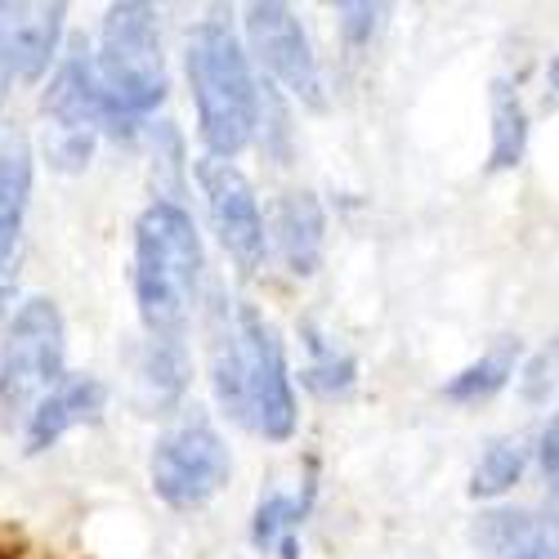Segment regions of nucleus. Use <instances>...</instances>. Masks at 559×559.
<instances>
[{
    "label": "nucleus",
    "mask_w": 559,
    "mask_h": 559,
    "mask_svg": "<svg viewBox=\"0 0 559 559\" xmlns=\"http://www.w3.org/2000/svg\"><path fill=\"white\" fill-rule=\"evenodd\" d=\"M211 385L238 426L269 443H287L300 426L296 385L273 322L238 300L211 313Z\"/></svg>",
    "instance_id": "obj_1"
},
{
    "label": "nucleus",
    "mask_w": 559,
    "mask_h": 559,
    "mask_svg": "<svg viewBox=\"0 0 559 559\" xmlns=\"http://www.w3.org/2000/svg\"><path fill=\"white\" fill-rule=\"evenodd\" d=\"M95 72L104 90V130L134 134L162 99H166V55L157 10L144 0H117L104 14Z\"/></svg>",
    "instance_id": "obj_4"
},
{
    "label": "nucleus",
    "mask_w": 559,
    "mask_h": 559,
    "mask_svg": "<svg viewBox=\"0 0 559 559\" xmlns=\"http://www.w3.org/2000/svg\"><path fill=\"white\" fill-rule=\"evenodd\" d=\"M305 524V501L292 492H269L255 506V520H251V542L255 550H277L283 559H296V533Z\"/></svg>",
    "instance_id": "obj_17"
},
{
    "label": "nucleus",
    "mask_w": 559,
    "mask_h": 559,
    "mask_svg": "<svg viewBox=\"0 0 559 559\" xmlns=\"http://www.w3.org/2000/svg\"><path fill=\"white\" fill-rule=\"evenodd\" d=\"M528 153V112L524 99L506 81H492V144H488V170H510Z\"/></svg>",
    "instance_id": "obj_14"
},
{
    "label": "nucleus",
    "mask_w": 559,
    "mask_h": 559,
    "mask_svg": "<svg viewBox=\"0 0 559 559\" xmlns=\"http://www.w3.org/2000/svg\"><path fill=\"white\" fill-rule=\"evenodd\" d=\"M5 85H10V68H5V55H0V95H5Z\"/></svg>",
    "instance_id": "obj_24"
},
{
    "label": "nucleus",
    "mask_w": 559,
    "mask_h": 559,
    "mask_svg": "<svg viewBox=\"0 0 559 559\" xmlns=\"http://www.w3.org/2000/svg\"><path fill=\"white\" fill-rule=\"evenodd\" d=\"M104 407H108V385L99 377H63L27 412V430H23L27 452L55 448L76 426H95L104 416Z\"/></svg>",
    "instance_id": "obj_12"
},
{
    "label": "nucleus",
    "mask_w": 559,
    "mask_h": 559,
    "mask_svg": "<svg viewBox=\"0 0 559 559\" xmlns=\"http://www.w3.org/2000/svg\"><path fill=\"white\" fill-rule=\"evenodd\" d=\"M305 336H309V341H305V345H309V362H305V371H300V381H305L313 394H322V399L349 394L354 381H358V362H354L349 354H341L318 328H305Z\"/></svg>",
    "instance_id": "obj_18"
},
{
    "label": "nucleus",
    "mask_w": 559,
    "mask_h": 559,
    "mask_svg": "<svg viewBox=\"0 0 559 559\" xmlns=\"http://www.w3.org/2000/svg\"><path fill=\"white\" fill-rule=\"evenodd\" d=\"M515 362H520V345L506 341V345L488 349L479 362L461 367L456 377L443 385V399L475 407V403H484V399H492V394H501V390L510 385V377H515Z\"/></svg>",
    "instance_id": "obj_15"
},
{
    "label": "nucleus",
    "mask_w": 559,
    "mask_h": 559,
    "mask_svg": "<svg viewBox=\"0 0 559 559\" xmlns=\"http://www.w3.org/2000/svg\"><path fill=\"white\" fill-rule=\"evenodd\" d=\"M269 247L277 251L287 273L296 277H313L322 264V247H328V211L309 189H292L273 202L269 211Z\"/></svg>",
    "instance_id": "obj_10"
},
{
    "label": "nucleus",
    "mask_w": 559,
    "mask_h": 559,
    "mask_svg": "<svg viewBox=\"0 0 559 559\" xmlns=\"http://www.w3.org/2000/svg\"><path fill=\"white\" fill-rule=\"evenodd\" d=\"M336 14H341L345 45H362V40H371V32H377L385 5H367V0H358V5H336Z\"/></svg>",
    "instance_id": "obj_20"
},
{
    "label": "nucleus",
    "mask_w": 559,
    "mask_h": 559,
    "mask_svg": "<svg viewBox=\"0 0 559 559\" xmlns=\"http://www.w3.org/2000/svg\"><path fill=\"white\" fill-rule=\"evenodd\" d=\"M524 471H528V448H524V439H497V443L484 448V456H479V465H475L471 497L492 501V497H501V492L515 488V484L524 479Z\"/></svg>",
    "instance_id": "obj_19"
},
{
    "label": "nucleus",
    "mask_w": 559,
    "mask_h": 559,
    "mask_svg": "<svg viewBox=\"0 0 559 559\" xmlns=\"http://www.w3.org/2000/svg\"><path fill=\"white\" fill-rule=\"evenodd\" d=\"M546 76H550V90H555V95H559V55L550 59V72H546Z\"/></svg>",
    "instance_id": "obj_23"
},
{
    "label": "nucleus",
    "mask_w": 559,
    "mask_h": 559,
    "mask_svg": "<svg viewBox=\"0 0 559 559\" xmlns=\"http://www.w3.org/2000/svg\"><path fill=\"white\" fill-rule=\"evenodd\" d=\"M40 112L55 126L50 162L59 170H81L95 153V130H104V90L95 72V50L72 40L55 63V76L40 95Z\"/></svg>",
    "instance_id": "obj_7"
},
{
    "label": "nucleus",
    "mask_w": 559,
    "mask_h": 559,
    "mask_svg": "<svg viewBox=\"0 0 559 559\" xmlns=\"http://www.w3.org/2000/svg\"><path fill=\"white\" fill-rule=\"evenodd\" d=\"M247 50L292 99H300L309 108L328 104L313 45H309L300 19L292 14V5H283V0H255V5H247Z\"/></svg>",
    "instance_id": "obj_9"
},
{
    "label": "nucleus",
    "mask_w": 559,
    "mask_h": 559,
    "mask_svg": "<svg viewBox=\"0 0 559 559\" xmlns=\"http://www.w3.org/2000/svg\"><path fill=\"white\" fill-rule=\"evenodd\" d=\"M139 385L148 390V407H175L189 390V349L183 341H148L139 362Z\"/></svg>",
    "instance_id": "obj_16"
},
{
    "label": "nucleus",
    "mask_w": 559,
    "mask_h": 559,
    "mask_svg": "<svg viewBox=\"0 0 559 559\" xmlns=\"http://www.w3.org/2000/svg\"><path fill=\"white\" fill-rule=\"evenodd\" d=\"M148 475H153V492L170 510H202L228 484L233 456H228V443L219 439V430L193 407L153 443Z\"/></svg>",
    "instance_id": "obj_6"
},
{
    "label": "nucleus",
    "mask_w": 559,
    "mask_h": 559,
    "mask_svg": "<svg viewBox=\"0 0 559 559\" xmlns=\"http://www.w3.org/2000/svg\"><path fill=\"white\" fill-rule=\"evenodd\" d=\"M202 238L179 198H153L134 219V305L148 341H183L202 292Z\"/></svg>",
    "instance_id": "obj_2"
},
{
    "label": "nucleus",
    "mask_w": 559,
    "mask_h": 559,
    "mask_svg": "<svg viewBox=\"0 0 559 559\" xmlns=\"http://www.w3.org/2000/svg\"><path fill=\"white\" fill-rule=\"evenodd\" d=\"M32 175L36 157L23 130H0V269L14 255L23 215L32 206Z\"/></svg>",
    "instance_id": "obj_13"
},
{
    "label": "nucleus",
    "mask_w": 559,
    "mask_h": 559,
    "mask_svg": "<svg viewBox=\"0 0 559 559\" xmlns=\"http://www.w3.org/2000/svg\"><path fill=\"white\" fill-rule=\"evenodd\" d=\"M68 5H0V55L10 81H36L59 59Z\"/></svg>",
    "instance_id": "obj_11"
},
{
    "label": "nucleus",
    "mask_w": 559,
    "mask_h": 559,
    "mask_svg": "<svg viewBox=\"0 0 559 559\" xmlns=\"http://www.w3.org/2000/svg\"><path fill=\"white\" fill-rule=\"evenodd\" d=\"M10 300H14V277L0 269V336H5V328H10Z\"/></svg>",
    "instance_id": "obj_22"
},
{
    "label": "nucleus",
    "mask_w": 559,
    "mask_h": 559,
    "mask_svg": "<svg viewBox=\"0 0 559 559\" xmlns=\"http://www.w3.org/2000/svg\"><path fill=\"white\" fill-rule=\"evenodd\" d=\"M189 85L206 157H238L260 130V85L251 55L224 19H202L189 36Z\"/></svg>",
    "instance_id": "obj_3"
},
{
    "label": "nucleus",
    "mask_w": 559,
    "mask_h": 559,
    "mask_svg": "<svg viewBox=\"0 0 559 559\" xmlns=\"http://www.w3.org/2000/svg\"><path fill=\"white\" fill-rule=\"evenodd\" d=\"M193 175H198L206 219L215 228L219 247L242 273H255L269 251V233H264V211L251 179L238 170V162H224V157H202Z\"/></svg>",
    "instance_id": "obj_8"
},
{
    "label": "nucleus",
    "mask_w": 559,
    "mask_h": 559,
    "mask_svg": "<svg viewBox=\"0 0 559 559\" xmlns=\"http://www.w3.org/2000/svg\"><path fill=\"white\" fill-rule=\"evenodd\" d=\"M537 461H542V475H546V484L559 492V407L550 412V421H546V430H542Z\"/></svg>",
    "instance_id": "obj_21"
},
{
    "label": "nucleus",
    "mask_w": 559,
    "mask_h": 559,
    "mask_svg": "<svg viewBox=\"0 0 559 559\" xmlns=\"http://www.w3.org/2000/svg\"><path fill=\"white\" fill-rule=\"evenodd\" d=\"M68 377V328L50 296H32L10 313L0 336V412L23 416Z\"/></svg>",
    "instance_id": "obj_5"
}]
</instances>
